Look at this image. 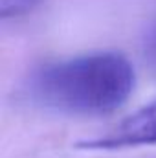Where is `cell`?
<instances>
[{
	"mask_svg": "<svg viewBox=\"0 0 156 158\" xmlns=\"http://www.w3.org/2000/svg\"><path fill=\"white\" fill-rule=\"evenodd\" d=\"M156 145V99L119 119L114 127L76 147L86 151H121L130 147Z\"/></svg>",
	"mask_w": 156,
	"mask_h": 158,
	"instance_id": "7a4b0ae2",
	"label": "cell"
},
{
	"mask_svg": "<svg viewBox=\"0 0 156 158\" xmlns=\"http://www.w3.org/2000/svg\"><path fill=\"white\" fill-rule=\"evenodd\" d=\"M142 50H143V57L145 61L151 64V68L156 72V17L153 22L147 26L143 39H142Z\"/></svg>",
	"mask_w": 156,
	"mask_h": 158,
	"instance_id": "3957f363",
	"label": "cell"
},
{
	"mask_svg": "<svg viewBox=\"0 0 156 158\" xmlns=\"http://www.w3.org/2000/svg\"><path fill=\"white\" fill-rule=\"evenodd\" d=\"M136 72L119 52L97 50L46 61L22 81V98L46 110L70 116H105L132 96Z\"/></svg>",
	"mask_w": 156,
	"mask_h": 158,
	"instance_id": "6da1fadb",
	"label": "cell"
},
{
	"mask_svg": "<svg viewBox=\"0 0 156 158\" xmlns=\"http://www.w3.org/2000/svg\"><path fill=\"white\" fill-rule=\"evenodd\" d=\"M39 0H0V17H18L37 6Z\"/></svg>",
	"mask_w": 156,
	"mask_h": 158,
	"instance_id": "277c9868",
	"label": "cell"
}]
</instances>
